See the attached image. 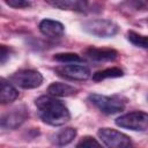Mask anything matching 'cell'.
I'll return each instance as SVG.
<instances>
[{"label":"cell","mask_w":148,"mask_h":148,"mask_svg":"<svg viewBox=\"0 0 148 148\" xmlns=\"http://www.w3.org/2000/svg\"><path fill=\"white\" fill-rule=\"evenodd\" d=\"M18 97V91L15 87L3 82L0 87V104H9Z\"/></svg>","instance_id":"obj_13"},{"label":"cell","mask_w":148,"mask_h":148,"mask_svg":"<svg viewBox=\"0 0 148 148\" xmlns=\"http://www.w3.org/2000/svg\"><path fill=\"white\" fill-rule=\"evenodd\" d=\"M88 99L94 106H96L101 112L105 114H114L121 112L125 109V103L114 96L110 97L99 94H90Z\"/></svg>","instance_id":"obj_3"},{"label":"cell","mask_w":148,"mask_h":148,"mask_svg":"<svg viewBox=\"0 0 148 148\" xmlns=\"http://www.w3.org/2000/svg\"><path fill=\"white\" fill-rule=\"evenodd\" d=\"M84 56L92 61H112L118 57V52L113 49H98L89 46L84 50Z\"/></svg>","instance_id":"obj_10"},{"label":"cell","mask_w":148,"mask_h":148,"mask_svg":"<svg viewBox=\"0 0 148 148\" xmlns=\"http://www.w3.org/2000/svg\"><path fill=\"white\" fill-rule=\"evenodd\" d=\"M76 91H77L76 88H74L67 83H62V82H52L47 88V92L54 97L72 96L74 94H76Z\"/></svg>","instance_id":"obj_11"},{"label":"cell","mask_w":148,"mask_h":148,"mask_svg":"<svg viewBox=\"0 0 148 148\" xmlns=\"http://www.w3.org/2000/svg\"><path fill=\"white\" fill-rule=\"evenodd\" d=\"M124 75V72L118 68V67H111V68H105L103 71H99V72H96L94 75H92V80L98 82V81H102V80H105V79H114V77H120Z\"/></svg>","instance_id":"obj_14"},{"label":"cell","mask_w":148,"mask_h":148,"mask_svg":"<svg viewBox=\"0 0 148 148\" xmlns=\"http://www.w3.org/2000/svg\"><path fill=\"white\" fill-rule=\"evenodd\" d=\"M5 2L13 8H27L31 6L30 1L28 0H5Z\"/></svg>","instance_id":"obj_20"},{"label":"cell","mask_w":148,"mask_h":148,"mask_svg":"<svg viewBox=\"0 0 148 148\" xmlns=\"http://www.w3.org/2000/svg\"><path fill=\"white\" fill-rule=\"evenodd\" d=\"M101 143L94 139L92 136H84L82 140L76 145V147H84V148H90V147H99Z\"/></svg>","instance_id":"obj_19"},{"label":"cell","mask_w":148,"mask_h":148,"mask_svg":"<svg viewBox=\"0 0 148 148\" xmlns=\"http://www.w3.org/2000/svg\"><path fill=\"white\" fill-rule=\"evenodd\" d=\"M97 134L98 138L102 140V142L110 148H126L132 145L131 138L128 135L113 128H108V127L99 128Z\"/></svg>","instance_id":"obj_5"},{"label":"cell","mask_w":148,"mask_h":148,"mask_svg":"<svg viewBox=\"0 0 148 148\" xmlns=\"http://www.w3.org/2000/svg\"><path fill=\"white\" fill-rule=\"evenodd\" d=\"M145 2L141 0H125L124 2H121L119 5V8L123 13H135V12H140L142 9H145Z\"/></svg>","instance_id":"obj_16"},{"label":"cell","mask_w":148,"mask_h":148,"mask_svg":"<svg viewBox=\"0 0 148 148\" xmlns=\"http://www.w3.org/2000/svg\"><path fill=\"white\" fill-rule=\"evenodd\" d=\"M76 136V130L73 127H66L60 130L53 135V142L58 146H66L71 143Z\"/></svg>","instance_id":"obj_12"},{"label":"cell","mask_w":148,"mask_h":148,"mask_svg":"<svg viewBox=\"0 0 148 148\" xmlns=\"http://www.w3.org/2000/svg\"><path fill=\"white\" fill-rule=\"evenodd\" d=\"M82 28L87 34L101 38L112 37L119 31L118 24L106 18H96V20L86 21L82 24Z\"/></svg>","instance_id":"obj_2"},{"label":"cell","mask_w":148,"mask_h":148,"mask_svg":"<svg viewBox=\"0 0 148 148\" xmlns=\"http://www.w3.org/2000/svg\"><path fill=\"white\" fill-rule=\"evenodd\" d=\"M28 109L24 105H18L0 116V127L5 130H16L28 119Z\"/></svg>","instance_id":"obj_7"},{"label":"cell","mask_w":148,"mask_h":148,"mask_svg":"<svg viewBox=\"0 0 148 148\" xmlns=\"http://www.w3.org/2000/svg\"><path fill=\"white\" fill-rule=\"evenodd\" d=\"M10 81L23 89H35L43 83V76L34 69H21L10 76Z\"/></svg>","instance_id":"obj_6"},{"label":"cell","mask_w":148,"mask_h":148,"mask_svg":"<svg viewBox=\"0 0 148 148\" xmlns=\"http://www.w3.org/2000/svg\"><path fill=\"white\" fill-rule=\"evenodd\" d=\"M2 83H3V80H2V79H0V87H1V84H2Z\"/></svg>","instance_id":"obj_22"},{"label":"cell","mask_w":148,"mask_h":148,"mask_svg":"<svg viewBox=\"0 0 148 148\" xmlns=\"http://www.w3.org/2000/svg\"><path fill=\"white\" fill-rule=\"evenodd\" d=\"M10 53H12V49L9 46L0 44V64L6 62L9 59Z\"/></svg>","instance_id":"obj_21"},{"label":"cell","mask_w":148,"mask_h":148,"mask_svg":"<svg viewBox=\"0 0 148 148\" xmlns=\"http://www.w3.org/2000/svg\"><path fill=\"white\" fill-rule=\"evenodd\" d=\"M39 31L46 37L60 38L65 32V28L62 23H60L59 21H54L51 18H44L39 22Z\"/></svg>","instance_id":"obj_9"},{"label":"cell","mask_w":148,"mask_h":148,"mask_svg":"<svg viewBox=\"0 0 148 148\" xmlns=\"http://www.w3.org/2000/svg\"><path fill=\"white\" fill-rule=\"evenodd\" d=\"M39 118L47 125L61 126L71 119V113L66 105L54 98V96H40L35 102Z\"/></svg>","instance_id":"obj_1"},{"label":"cell","mask_w":148,"mask_h":148,"mask_svg":"<svg viewBox=\"0 0 148 148\" xmlns=\"http://www.w3.org/2000/svg\"><path fill=\"white\" fill-rule=\"evenodd\" d=\"M116 125L132 131L143 132L148 128V114L143 111H133L125 113L116 119Z\"/></svg>","instance_id":"obj_4"},{"label":"cell","mask_w":148,"mask_h":148,"mask_svg":"<svg viewBox=\"0 0 148 148\" xmlns=\"http://www.w3.org/2000/svg\"><path fill=\"white\" fill-rule=\"evenodd\" d=\"M56 73L71 81H86L90 77V69L87 66L77 65V64H69V65H61L56 68Z\"/></svg>","instance_id":"obj_8"},{"label":"cell","mask_w":148,"mask_h":148,"mask_svg":"<svg viewBox=\"0 0 148 148\" xmlns=\"http://www.w3.org/2000/svg\"><path fill=\"white\" fill-rule=\"evenodd\" d=\"M88 0H62L61 9L84 13L88 9Z\"/></svg>","instance_id":"obj_15"},{"label":"cell","mask_w":148,"mask_h":148,"mask_svg":"<svg viewBox=\"0 0 148 148\" xmlns=\"http://www.w3.org/2000/svg\"><path fill=\"white\" fill-rule=\"evenodd\" d=\"M127 39L132 44H134L135 46H140L142 49H147V46H148L147 37L143 36V35H140V34H138V32H135L133 30H130L127 32Z\"/></svg>","instance_id":"obj_17"},{"label":"cell","mask_w":148,"mask_h":148,"mask_svg":"<svg viewBox=\"0 0 148 148\" xmlns=\"http://www.w3.org/2000/svg\"><path fill=\"white\" fill-rule=\"evenodd\" d=\"M54 60L59 62H65V64H73V62H80L82 59L80 58L79 54L76 53H71V52H65V53H57L53 57Z\"/></svg>","instance_id":"obj_18"}]
</instances>
